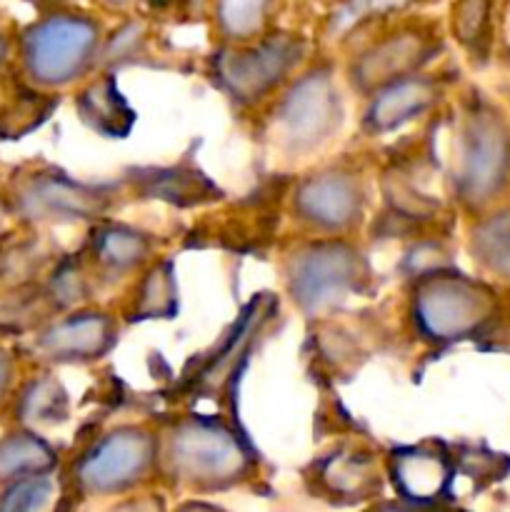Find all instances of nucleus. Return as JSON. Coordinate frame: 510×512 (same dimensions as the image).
Returning a JSON list of instances; mask_svg holds the SVG:
<instances>
[{
	"mask_svg": "<svg viewBox=\"0 0 510 512\" xmlns=\"http://www.w3.org/2000/svg\"><path fill=\"white\" fill-rule=\"evenodd\" d=\"M25 63L40 83L60 85L83 73L98 43V28L83 15L58 13L25 33Z\"/></svg>",
	"mask_w": 510,
	"mask_h": 512,
	"instance_id": "nucleus-1",
	"label": "nucleus"
},
{
	"mask_svg": "<svg viewBox=\"0 0 510 512\" xmlns=\"http://www.w3.org/2000/svg\"><path fill=\"white\" fill-rule=\"evenodd\" d=\"M173 468L193 483H228L243 473V450L220 428L210 425H185L173 435L170 445Z\"/></svg>",
	"mask_w": 510,
	"mask_h": 512,
	"instance_id": "nucleus-2",
	"label": "nucleus"
},
{
	"mask_svg": "<svg viewBox=\"0 0 510 512\" xmlns=\"http://www.w3.org/2000/svg\"><path fill=\"white\" fill-rule=\"evenodd\" d=\"M153 458V440L138 430L108 435L78 468L80 485L88 493H113L138 483Z\"/></svg>",
	"mask_w": 510,
	"mask_h": 512,
	"instance_id": "nucleus-3",
	"label": "nucleus"
},
{
	"mask_svg": "<svg viewBox=\"0 0 510 512\" xmlns=\"http://www.w3.org/2000/svg\"><path fill=\"white\" fill-rule=\"evenodd\" d=\"M283 133L295 148H313L338 128L340 105L333 83L325 73L300 80L278 110Z\"/></svg>",
	"mask_w": 510,
	"mask_h": 512,
	"instance_id": "nucleus-4",
	"label": "nucleus"
},
{
	"mask_svg": "<svg viewBox=\"0 0 510 512\" xmlns=\"http://www.w3.org/2000/svg\"><path fill=\"white\" fill-rule=\"evenodd\" d=\"M358 275V258L345 245H315L298 255L290 273L293 298L305 310H315L343 298Z\"/></svg>",
	"mask_w": 510,
	"mask_h": 512,
	"instance_id": "nucleus-5",
	"label": "nucleus"
},
{
	"mask_svg": "<svg viewBox=\"0 0 510 512\" xmlns=\"http://www.w3.org/2000/svg\"><path fill=\"white\" fill-rule=\"evenodd\" d=\"M483 313V295L463 280L453 278H438L423 285L418 293V303H415L420 328L435 340L458 338L465 330L478 325Z\"/></svg>",
	"mask_w": 510,
	"mask_h": 512,
	"instance_id": "nucleus-6",
	"label": "nucleus"
},
{
	"mask_svg": "<svg viewBox=\"0 0 510 512\" xmlns=\"http://www.w3.org/2000/svg\"><path fill=\"white\" fill-rule=\"evenodd\" d=\"M298 60V48L290 38L265 40L255 50L235 55H220L215 70L218 78L235 98L253 100L263 95L270 85L278 83L285 70Z\"/></svg>",
	"mask_w": 510,
	"mask_h": 512,
	"instance_id": "nucleus-7",
	"label": "nucleus"
},
{
	"mask_svg": "<svg viewBox=\"0 0 510 512\" xmlns=\"http://www.w3.org/2000/svg\"><path fill=\"white\" fill-rule=\"evenodd\" d=\"M298 210L320 228H343L358 218L360 190L348 175H318L300 188Z\"/></svg>",
	"mask_w": 510,
	"mask_h": 512,
	"instance_id": "nucleus-8",
	"label": "nucleus"
},
{
	"mask_svg": "<svg viewBox=\"0 0 510 512\" xmlns=\"http://www.w3.org/2000/svg\"><path fill=\"white\" fill-rule=\"evenodd\" d=\"M20 203L33 218H85L103 208L105 193L83 188L65 178L43 175L20 193Z\"/></svg>",
	"mask_w": 510,
	"mask_h": 512,
	"instance_id": "nucleus-9",
	"label": "nucleus"
},
{
	"mask_svg": "<svg viewBox=\"0 0 510 512\" xmlns=\"http://www.w3.org/2000/svg\"><path fill=\"white\" fill-rule=\"evenodd\" d=\"M113 323L105 315H73L40 338V348L58 360L103 355L113 345Z\"/></svg>",
	"mask_w": 510,
	"mask_h": 512,
	"instance_id": "nucleus-10",
	"label": "nucleus"
},
{
	"mask_svg": "<svg viewBox=\"0 0 510 512\" xmlns=\"http://www.w3.org/2000/svg\"><path fill=\"white\" fill-rule=\"evenodd\" d=\"M433 85L425 78H403L393 80L385 90H380L368 110V125L378 133L398 128L410 118L420 115L433 100Z\"/></svg>",
	"mask_w": 510,
	"mask_h": 512,
	"instance_id": "nucleus-11",
	"label": "nucleus"
},
{
	"mask_svg": "<svg viewBox=\"0 0 510 512\" xmlns=\"http://www.w3.org/2000/svg\"><path fill=\"white\" fill-rule=\"evenodd\" d=\"M503 170V143L490 125L478 123L468 135L463 153V190L473 198H483L498 183Z\"/></svg>",
	"mask_w": 510,
	"mask_h": 512,
	"instance_id": "nucleus-12",
	"label": "nucleus"
},
{
	"mask_svg": "<svg viewBox=\"0 0 510 512\" xmlns=\"http://www.w3.org/2000/svg\"><path fill=\"white\" fill-rule=\"evenodd\" d=\"M393 483L405 498L430 500L448 483V465L433 450H398L393 458Z\"/></svg>",
	"mask_w": 510,
	"mask_h": 512,
	"instance_id": "nucleus-13",
	"label": "nucleus"
},
{
	"mask_svg": "<svg viewBox=\"0 0 510 512\" xmlns=\"http://www.w3.org/2000/svg\"><path fill=\"white\" fill-rule=\"evenodd\" d=\"M425 58L423 43L415 35H400V38L385 40L380 48H375L373 53L365 55L358 65L360 83L373 85V83H385V80H393L398 75H405V70L418 65Z\"/></svg>",
	"mask_w": 510,
	"mask_h": 512,
	"instance_id": "nucleus-14",
	"label": "nucleus"
},
{
	"mask_svg": "<svg viewBox=\"0 0 510 512\" xmlns=\"http://www.w3.org/2000/svg\"><path fill=\"white\" fill-rule=\"evenodd\" d=\"M80 110H83V118L88 120L93 128L103 130V133L108 135H123L125 130L130 128V120H133V113H130L125 100L118 95V90H115L110 78L93 85V88L83 95Z\"/></svg>",
	"mask_w": 510,
	"mask_h": 512,
	"instance_id": "nucleus-15",
	"label": "nucleus"
},
{
	"mask_svg": "<svg viewBox=\"0 0 510 512\" xmlns=\"http://www.w3.org/2000/svg\"><path fill=\"white\" fill-rule=\"evenodd\" d=\"M55 463L53 453L33 435H15L0 445V478L38 475Z\"/></svg>",
	"mask_w": 510,
	"mask_h": 512,
	"instance_id": "nucleus-16",
	"label": "nucleus"
},
{
	"mask_svg": "<svg viewBox=\"0 0 510 512\" xmlns=\"http://www.w3.org/2000/svg\"><path fill=\"white\" fill-rule=\"evenodd\" d=\"M273 0H215L218 25L230 38H250L268 18Z\"/></svg>",
	"mask_w": 510,
	"mask_h": 512,
	"instance_id": "nucleus-17",
	"label": "nucleus"
},
{
	"mask_svg": "<svg viewBox=\"0 0 510 512\" xmlns=\"http://www.w3.org/2000/svg\"><path fill=\"white\" fill-rule=\"evenodd\" d=\"M95 253H98L100 263L108 265L110 270H125L145 258L148 243L133 230L110 228L95 238Z\"/></svg>",
	"mask_w": 510,
	"mask_h": 512,
	"instance_id": "nucleus-18",
	"label": "nucleus"
},
{
	"mask_svg": "<svg viewBox=\"0 0 510 512\" xmlns=\"http://www.w3.org/2000/svg\"><path fill=\"white\" fill-rule=\"evenodd\" d=\"M405 3L408 0H343V5L333 15V30L343 33V30H350L353 25L373 18V15H383L390 13V10L403 8Z\"/></svg>",
	"mask_w": 510,
	"mask_h": 512,
	"instance_id": "nucleus-19",
	"label": "nucleus"
},
{
	"mask_svg": "<svg viewBox=\"0 0 510 512\" xmlns=\"http://www.w3.org/2000/svg\"><path fill=\"white\" fill-rule=\"evenodd\" d=\"M50 483L43 478H28L15 483L3 498V510H38L48 503Z\"/></svg>",
	"mask_w": 510,
	"mask_h": 512,
	"instance_id": "nucleus-20",
	"label": "nucleus"
},
{
	"mask_svg": "<svg viewBox=\"0 0 510 512\" xmlns=\"http://www.w3.org/2000/svg\"><path fill=\"white\" fill-rule=\"evenodd\" d=\"M63 395L50 380H40L28 390L23 400V415L30 420H53L60 410Z\"/></svg>",
	"mask_w": 510,
	"mask_h": 512,
	"instance_id": "nucleus-21",
	"label": "nucleus"
},
{
	"mask_svg": "<svg viewBox=\"0 0 510 512\" xmlns=\"http://www.w3.org/2000/svg\"><path fill=\"white\" fill-rule=\"evenodd\" d=\"M485 18H488V0H458L453 15V25L463 40L475 38L483 30Z\"/></svg>",
	"mask_w": 510,
	"mask_h": 512,
	"instance_id": "nucleus-22",
	"label": "nucleus"
},
{
	"mask_svg": "<svg viewBox=\"0 0 510 512\" xmlns=\"http://www.w3.org/2000/svg\"><path fill=\"white\" fill-rule=\"evenodd\" d=\"M8 378H10V365H8V358H5V355L0 353V395H3L5 385H8Z\"/></svg>",
	"mask_w": 510,
	"mask_h": 512,
	"instance_id": "nucleus-23",
	"label": "nucleus"
},
{
	"mask_svg": "<svg viewBox=\"0 0 510 512\" xmlns=\"http://www.w3.org/2000/svg\"><path fill=\"white\" fill-rule=\"evenodd\" d=\"M150 3H153V5H158V8H160V5H168L170 0H150Z\"/></svg>",
	"mask_w": 510,
	"mask_h": 512,
	"instance_id": "nucleus-24",
	"label": "nucleus"
},
{
	"mask_svg": "<svg viewBox=\"0 0 510 512\" xmlns=\"http://www.w3.org/2000/svg\"><path fill=\"white\" fill-rule=\"evenodd\" d=\"M108 3H113V5H123V3H128V0H108Z\"/></svg>",
	"mask_w": 510,
	"mask_h": 512,
	"instance_id": "nucleus-25",
	"label": "nucleus"
},
{
	"mask_svg": "<svg viewBox=\"0 0 510 512\" xmlns=\"http://www.w3.org/2000/svg\"><path fill=\"white\" fill-rule=\"evenodd\" d=\"M3 53H5V45H3V38H0V58H3Z\"/></svg>",
	"mask_w": 510,
	"mask_h": 512,
	"instance_id": "nucleus-26",
	"label": "nucleus"
},
{
	"mask_svg": "<svg viewBox=\"0 0 510 512\" xmlns=\"http://www.w3.org/2000/svg\"><path fill=\"white\" fill-rule=\"evenodd\" d=\"M193 5H203V0H190Z\"/></svg>",
	"mask_w": 510,
	"mask_h": 512,
	"instance_id": "nucleus-27",
	"label": "nucleus"
}]
</instances>
